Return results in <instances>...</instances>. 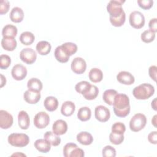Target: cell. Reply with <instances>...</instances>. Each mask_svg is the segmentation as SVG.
Returning a JSON list of instances; mask_svg holds the SVG:
<instances>
[{"label": "cell", "instance_id": "1", "mask_svg": "<svg viewBox=\"0 0 157 157\" xmlns=\"http://www.w3.org/2000/svg\"><path fill=\"white\" fill-rule=\"evenodd\" d=\"M113 106L114 113L118 117H125L130 112L129 99L125 94L117 93L115 96Z\"/></svg>", "mask_w": 157, "mask_h": 157}, {"label": "cell", "instance_id": "2", "mask_svg": "<svg viewBox=\"0 0 157 157\" xmlns=\"http://www.w3.org/2000/svg\"><path fill=\"white\" fill-rule=\"evenodd\" d=\"M155 93L154 86L150 83H142L136 86L133 91L132 94L137 99L145 100L150 98Z\"/></svg>", "mask_w": 157, "mask_h": 157}, {"label": "cell", "instance_id": "3", "mask_svg": "<svg viewBox=\"0 0 157 157\" xmlns=\"http://www.w3.org/2000/svg\"><path fill=\"white\" fill-rule=\"evenodd\" d=\"M8 142L13 147H23L29 142L28 135L23 133H12L8 136Z\"/></svg>", "mask_w": 157, "mask_h": 157}, {"label": "cell", "instance_id": "4", "mask_svg": "<svg viewBox=\"0 0 157 157\" xmlns=\"http://www.w3.org/2000/svg\"><path fill=\"white\" fill-rule=\"evenodd\" d=\"M147 118L143 113L135 114L129 121L130 129L133 132H138L142 130L146 125Z\"/></svg>", "mask_w": 157, "mask_h": 157}, {"label": "cell", "instance_id": "5", "mask_svg": "<svg viewBox=\"0 0 157 157\" xmlns=\"http://www.w3.org/2000/svg\"><path fill=\"white\" fill-rule=\"evenodd\" d=\"M125 1L122 0H111L109 2L107 6V10L110 17H118L123 13L124 10L122 7V4Z\"/></svg>", "mask_w": 157, "mask_h": 157}, {"label": "cell", "instance_id": "6", "mask_svg": "<svg viewBox=\"0 0 157 157\" xmlns=\"http://www.w3.org/2000/svg\"><path fill=\"white\" fill-rule=\"evenodd\" d=\"M129 24L136 29H140L145 25V17L139 11H133L129 15Z\"/></svg>", "mask_w": 157, "mask_h": 157}, {"label": "cell", "instance_id": "7", "mask_svg": "<svg viewBox=\"0 0 157 157\" xmlns=\"http://www.w3.org/2000/svg\"><path fill=\"white\" fill-rule=\"evenodd\" d=\"M20 58L22 61L31 64L34 63L37 58L36 52L31 48H25L21 50L20 53Z\"/></svg>", "mask_w": 157, "mask_h": 157}, {"label": "cell", "instance_id": "8", "mask_svg": "<svg viewBox=\"0 0 157 157\" xmlns=\"http://www.w3.org/2000/svg\"><path fill=\"white\" fill-rule=\"evenodd\" d=\"M50 123V117L45 112H38L34 118V124L39 129L45 128Z\"/></svg>", "mask_w": 157, "mask_h": 157}, {"label": "cell", "instance_id": "9", "mask_svg": "<svg viewBox=\"0 0 157 157\" xmlns=\"http://www.w3.org/2000/svg\"><path fill=\"white\" fill-rule=\"evenodd\" d=\"M71 69L77 74H82L86 71V63L84 59L81 57L74 58L71 63Z\"/></svg>", "mask_w": 157, "mask_h": 157}, {"label": "cell", "instance_id": "10", "mask_svg": "<svg viewBox=\"0 0 157 157\" xmlns=\"http://www.w3.org/2000/svg\"><path fill=\"white\" fill-rule=\"evenodd\" d=\"M95 118L101 122H105L108 121L110 117V110L108 108L104 105L96 106L94 110Z\"/></svg>", "mask_w": 157, "mask_h": 157}, {"label": "cell", "instance_id": "11", "mask_svg": "<svg viewBox=\"0 0 157 157\" xmlns=\"http://www.w3.org/2000/svg\"><path fill=\"white\" fill-rule=\"evenodd\" d=\"M12 77L16 80H23L27 75V69L25 66L21 64H17L12 69Z\"/></svg>", "mask_w": 157, "mask_h": 157}, {"label": "cell", "instance_id": "12", "mask_svg": "<svg viewBox=\"0 0 157 157\" xmlns=\"http://www.w3.org/2000/svg\"><path fill=\"white\" fill-rule=\"evenodd\" d=\"M12 115L4 110H0V127L2 129H8L13 124Z\"/></svg>", "mask_w": 157, "mask_h": 157}, {"label": "cell", "instance_id": "13", "mask_svg": "<svg viewBox=\"0 0 157 157\" xmlns=\"http://www.w3.org/2000/svg\"><path fill=\"white\" fill-rule=\"evenodd\" d=\"M23 98L26 102L31 104H34L39 101L40 99V91L28 90L23 94Z\"/></svg>", "mask_w": 157, "mask_h": 157}, {"label": "cell", "instance_id": "14", "mask_svg": "<svg viewBox=\"0 0 157 157\" xmlns=\"http://www.w3.org/2000/svg\"><path fill=\"white\" fill-rule=\"evenodd\" d=\"M117 80L122 84L130 85L134 83V77L128 71H121L117 75Z\"/></svg>", "mask_w": 157, "mask_h": 157}, {"label": "cell", "instance_id": "15", "mask_svg": "<svg viewBox=\"0 0 157 157\" xmlns=\"http://www.w3.org/2000/svg\"><path fill=\"white\" fill-rule=\"evenodd\" d=\"M53 132L58 135H63L65 134L67 130V124L66 122L63 120H57L54 122L52 126Z\"/></svg>", "mask_w": 157, "mask_h": 157}, {"label": "cell", "instance_id": "16", "mask_svg": "<svg viewBox=\"0 0 157 157\" xmlns=\"http://www.w3.org/2000/svg\"><path fill=\"white\" fill-rule=\"evenodd\" d=\"M17 42L14 37H3L1 39V46L7 51H13L15 49Z\"/></svg>", "mask_w": 157, "mask_h": 157}, {"label": "cell", "instance_id": "17", "mask_svg": "<svg viewBox=\"0 0 157 157\" xmlns=\"http://www.w3.org/2000/svg\"><path fill=\"white\" fill-rule=\"evenodd\" d=\"M18 121L20 128L22 129H28L30 124L29 117L26 112L21 110L18 115Z\"/></svg>", "mask_w": 157, "mask_h": 157}, {"label": "cell", "instance_id": "18", "mask_svg": "<svg viewBox=\"0 0 157 157\" xmlns=\"http://www.w3.org/2000/svg\"><path fill=\"white\" fill-rule=\"evenodd\" d=\"M35 148L41 153H48L51 149V144L45 139H39L34 142Z\"/></svg>", "mask_w": 157, "mask_h": 157}, {"label": "cell", "instance_id": "19", "mask_svg": "<svg viewBox=\"0 0 157 157\" xmlns=\"http://www.w3.org/2000/svg\"><path fill=\"white\" fill-rule=\"evenodd\" d=\"M9 17L12 21L14 23H20L23 19L24 12L20 7H15L11 10Z\"/></svg>", "mask_w": 157, "mask_h": 157}, {"label": "cell", "instance_id": "20", "mask_svg": "<svg viewBox=\"0 0 157 157\" xmlns=\"http://www.w3.org/2000/svg\"><path fill=\"white\" fill-rule=\"evenodd\" d=\"M77 141L82 145H89L92 144L93 137L92 135L86 131H82L77 135Z\"/></svg>", "mask_w": 157, "mask_h": 157}, {"label": "cell", "instance_id": "21", "mask_svg": "<svg viewBox=\"0 0 157 157\" xmlns=\"http://www.w3.org/2000/svg\"><path fill=\"white\" fill-rule=\"evenodd\" d=\"M75 110V105L72 101H65L63 103L61 108V112L62 115L66 117L72 115Z\"/></svg>", "mask_w": 157, "mask_h": 157}, {"label": "cell", "instance_id": "22", "mask_svg": "<svg viewBox=\"0 0 157 157\" xmlns=\"http://www.w3.org/2000/svg\"><path fill=\"white\" fill-rule=\"evenodd\" d=\"M44 105L47 110L49 112L55 111L58 106V99L54 96H48L44 100Z\"/></svg>", "mask_w": 157, "mask_h": 157}, {"label": "cell", "instance_id": "23", "mask_svg": "<svg viewBox=\"0 0 157 157\" xmlns=\"http://www.w3.org/2000/svg\"><path fill=\"white\" fill-rule=\"evenodd\" d=\"M99 90L98 87L93 85H90V86L83 93V98L87 100H93L98 95Z\"/></svg>", "mask_w": 157, "mask_h": 157}, {"label": "cell", "instance_id": "24", "mask_svg": "<svg viewBox=\"0 0 157 157\" xmlns=\"http://www.w3.org/2000/svg\"><path fill=\"white\" fill-rule=\"evenodd\" d=\"M50 44L45 40L39 42L36 45V50L41 55H47L51 51Z\"/></svg>", "mask_w": 157, "mask_h": 157}, {"label": "cell", "instance_id": "25", "mask_svg": "<svg viewBox=\"0 0 157 157\" xmlns=\"http://www.w3.org/2000/svg\"><path fill=\"white\" fill-rule=\"evenodd\" d=\"M88 77L92 82L98 83L102 80L103 73L102 71L98 68H93L90 71Z\"/></svg>", "mask_w": 157, "mask_h": 157}, {"label": "cell", "instance_id": "26", "mask_svg": "<svg viewBox=\"0 0 157 157\" xmlns=\"http://www.w3.org/2000/svg\"><path fill=\"white\" fill-rule=\"evenodd\" d=\"M44 137L45 139H46L54 147L59 145L61 142L60 137L52 131L46 132Z\"/></svg>", "mask_w": 157, "mask_h": 157}, {"label": "cell", "instance_id": "27", "mask_svg": "<svg viewBox=\"0 0 157 157\" xmlns=\"http://www.w3.org/2000/svg\"><path fill=\"white\" fill-rule=\"evenodd\" d=\"M19 39L21 43L23 45H29L33 43L35 39V37L31 32L25 31L20 34Z\"/></svg>", "mask_w": 157, "mask_h": 157}, {"label": "cell", "instance_id": "28", "mask_svg": "<svg viewBox=\"0 0 157 157\" xmlns=\"http://www.w3.org/2000/svg\"><path fill=\"white\" fill-rule=\"evenodd\" d=\"M27 86L28 90L40 91L42 89L43 85L42 83L39 79L37 78H31L28 81Z\"/></svg>", "mask_w": 157, "mask_h": 157}, {"label": "cell", "instance_id": "29", "mask_svg": "<svg viewBox=\"0 0 157 157\" xmlns=\"http://www.w3.org/2000/svg\"><path fill=\"white\" fill-rule=\"evenodd\" d=\"M117 91L113 89H109L105 90L102 95V99L104 102L109 105H113L115 96L117 94Z\"/></svg>", "mask_w": 157, "mask_h": 157}, {"label": "cell", "instance_id": "30", "mask_svg": "<svg viewBox=\"0 0 157 157\" xmlns=\"http://www.w3.org/2000/svg\"><path fill=\"white\" fill-rule=\"evenodd\" d=\"M17 34V28L13 25H6L2 30V35L3 37H15Z\"/></svg>", "mask_w": 157, "mask_h": 157}, {"label": "cell", "instance_id": "31", "mask_svg": "<svg viewBox=\"0 0 157 157\" xmlns=\"http://www.w3.org/2000/svg\"><path fill=\"white\" fill-rule=\"evenodd\" d=\"M91 111L88 107H82L79 109L77 113L78 118L82 121H86L90 119Z\"/></svg>", "mask_w": 157, "mask_h": 157}, {"label": "cell", "instance_id": "32", "mask_svg": "<svg viewBox=\"0 0 157 157\" xmlns=\"http://www.w3.org/2000/svg\"><path fill=\"white\" fill-rule=\"evenodd\" d=\"M54 55H55V57L56 59V60L62 63H66L69 59V56L64 53V52L63 50L61 45L58 46L55 48Z\"/></svg>", "mask_w": 157, "mask_h": 157}, {"label": "cell", "instance_id": "33", "mask_svg": "<svg viewBox=\"0 0 157 157\" xmlns=\"http://www.w3.org/2000/svg\"><path fill=\"white\" fill-rule=\"evenodd\" d=\"M61 46L64 53L69 56L75 53L77 51V45L72 42H66L62 44Z\"/></svg>", "mask_w": 157, "mask_h": 157}, {"label": "cell", "instance_id": "34", "mask_svg": "<svg viewBox=\"0 0 157 157\" xmlns=\"http://www.w3.org/2000/svg\"><path fill=\"white\" fill-rule=\"evenodd\" d=\"M125 20H126V14L124 11L118 17L112 18L110 17V21L111 24L115 27L121 26L124 23Z\"/></svg>", "mask_w": 157, "mask_h": 157}, {"label": "cell", "instance_id": "35", "mask_svg": "<svg viewBox=\"0 0 157 157\" xmlns=\"http://www.w3.org/2000/svg\"><path fill=\"white\" fill-rule=\"evenodd\" d=\"M141 40L145 43H150L154 40L155 38V33L148 29L144 31L141 34Z\"/></svg>", "mask_w": 157, "mask_h": 157}, {"label": "cell", "instance_id": "36", "mask_svg": "<svg viewBox=\"0 0 157 157\" xmlns=\"http://www.w3.org/2000/svg\"><path fill=\"white\" fill-rule=\"evenodd\" d=\"M109 140L114 145H120L124 140V135L112 132L109 135Z\"/></svg>", "mask_w": 157, "mask_h": 157}, {"label": "cell", "instance_id": "37", "mask_svg": "<svg viewBox=\"0 0 157 157\" xmlns=\"http://www.w3.org/2000/svg\"><path fill=\"white\" fill-rule=\"evenodd\" d=\"M11 63L10 57L7 55L2 54L0 56V67L2 69H6Z\"/></svg>", "mask_w": 157, "mask_h": 157}, {"label": "cell", "instance_id": "38", "mask_svg": "<svg viewBox=\"0 0 157 157\" xmlns=\"http://www.w3.org/2000/svg\"><path fill=\"white\" fill-rule=\"evenodd\" d=\"M126 131L125 125L121 122H116L112 126V132L123 134Z\"/></svg>", "mask_w": 157, "mask_h": 157}, {"label": "cell", "instance_id": "39", "mask_svg": "<svg viewBox=\"0 0 157 157\" xmlns=\"http://www.w3.org/2000/svg\"><path fill=\"white\" fill-rule=\"evenodd\" d=\"M102 155L104 157H115L116 156V150L112 146L106 145L102 149Z\"/></svg>", "mask_w": 157, "mask_h": 157}, {"label": "cell", "instance_id": "40", "mask_svg": "<svg viewBox=\"0 0 157 157\" xmlns=\"http://www.w3.org/2000/svg\"><path fill=\"white\" fill-rule=\"evenodd\" d=\"M91 84L87 81H81L76 84L75 86V89L76 91L80 94H83V93L90 86Z\"/></svg>", "mask_w": 157, "mask_h": 157}, {"label": "cell", "instance_id": "41", "mask_svg": "<svg viewBox=\"0 0 157 157\" xmlns=\"http://www.w3.org/2000/svg\"><path fill=\"white\" fill-rule=\"evenodd\" d=\"M76 147H77V145L74 143L66 144L63 148V155L65 157H70L71 152Z\"/></svg>", "mask_w": 157, "mask_h": 157}, {"label": "cell", "instance_id": "42", "mask_svg": "<svg viewBox=\"0 0 157 157\" xmlns=\"http://www.w3.org/2000/svg\"><path fill=\"white\" fill-rule=\"evenodd\" d=\"M137 4H139V6L142 9L147 10V9H150L153 6V0H138Z\"/></svg>", "mask_w": 157, "mask_h": 157}, {"label": "cell", "instance_id": "43", "mask_svg": "<svg viewBox=\"0 0 157 157\" xmlns=\"http://www.w3.org/2000/svg\"><path fill=\"white\" fill-rule=\"evenodd\" d=\"M10 4L9 1L1 0L0 1V14L2 15L6 13L9 9Z\"/></svg>", "mask_w": 157, "mask_h": 157}, {"label": "cell", "instance_id": "44", "mask_svg": "<svg viewBox=\"0 0 157 157\" xmlns=\"http://www.w3.org/2000/svg\"><path fill=\"white\" fill-rule=\"evenodd\" d=\"M84 151L82 149L76 147L73 150L70 155V157H83L84 156Z\"/></svg>", "mask_w": 157, "mask_h": 157}, {"label": "cell", "instance_id": "45", "mask_svg": "<svg viewBox=\"0 0 157 157\" xmlns=\"http://www.w3.org/2000/svg\"><path fill=\"white\" fill-rule=\"evenodd\" d=\"M156 72H157V67L156 66H151L148 69V73L150 77L155 81L156 80Z\"/></svg>", "mask_w": 157, "mask_h": 157}, {"label": "cell", "instance_id": "46", "mask_svg": "<svg viewBox=\"0 0 157 157\" xmlns=\"http://www.w3.org/2000/svg\"><path fill=\"white\" fill-rule=\"evenodd\" d=\"M148 140L150 143L153 144H157V132L156 131L151 132L148 135Z\"/></svg>", "mask_w": 157, "mask_h": 157}, {"label": "cell", "instance_id": "47", "mask_svg": "<svg viewBox=\"0 0 157 157\" xmlns=\"http://www.w3.org/2000/svg\"><path fill=\"white\" fill-rule=\"evenodd\" d=\"M148 27L150 30L155 33L157 31V19L156 18H152L150 20L148 23Z\"/></svg>", "mask_w": 157, "mask_h": 157}, {"label": "cell", "instance_id": "48", "mask_svg": "<svg viewBox=\"0 0 157 157\" xmlns=\"http://www.w3.org/2000/svg\"><path fill=\"white\" fill-rule=\"evenodd\" d=\"M1 86H0V87L2 88L4 85H6V77H4L2 74H1Z\"/></svg>", "mask_w": 157, "mask_h": 157}, {"label": "cell", "instance_id": "49", "mask_svg": "<svg viewBox=\"0 0 157 157\" xmlns=\"http://www.w3.org/2000/svg\"><path fill=\"white\" fill-rule=\"evenodd\" d=\"M151 107L155 110H156V99H154V100L151 102Z\"/></svg>", "mask_w": 157, "mask_h": 157}, {"label": "cell", "instance_id": "50", "mask_svg": "<svg viewBox=\"0 0 157 157\" xmlns=\"http://www.w3.org/2000/svg\"><path fill=\"white\" fill-rule=\"evenodd\" d=\"M156 117H157V115H155L154 117H153V119L151 120V123H152V124H153V126H155V127H156Z\"/></svg>", "mask_w": 157, "mask_h": 157}]
</instances>
